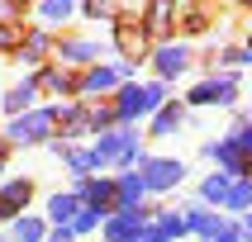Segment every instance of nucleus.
Here are the masks:
<instances>
[{"label": "nucleus", "instance_id": "f257e3e1", "mask_svg": "<svg viewBox=\"0 0 252 242\" xmlns=\"http://www.w3.org/2000/svg\"><path fill=\"white\" fill-rule=\"evenodd\" d=\"M167 85L162 81H148V85H133V81H124L119 85V95H114V124L119 128H133L138 119H148V114H157L162 105H167Z\"/></svg>", "mask_w": 252, "mask_h": 242}, {"label": "nucleus", "instance_id": "f03ea898", "mask_svg": "<svg viewBox=\"0 0 252 242\" xmlns=\"http://www.w3.org/2000/svg\"><path fill=\"white\" fill-rule=\"evenodd\" d=\"M138 128H110V133H100L95 147H91V161H95V171H128V166H138Z\"/></svg>", "mask_w": 252, "mask_h": 242}, {"label": "nucleus", "instance_id": "7ed1b4c3", "mask_svg": "<svg viewBox=\"0 0 252 242\" xmlns=\"http://www.w3.org/2000/svg\"><path fill=\"white\" fill-rule=\"evenodd\" d=\"M53 128H57L53 109H38V105H33L29 114L10 119V128H5V142H14V147H48V142H53Z\"/></svg>", "mask_w": 252, "mask_h": 242}, {"label": "nucleus", "instance_id": "20e7f679", "mask_svg": "<svg viewBox=\"0 0 252 242\" xmlns=\"http://www.w3.org/2000/svg\"><path fill=\"white\" fill-rule=\"evenodd\" d=\"M133 176L143 181V190H148V195H167V190H176V185H181L186 166L176 161V157H148V152H143Z\"/></svg>", "mask_w": 252, "mask_h": 242}, {"label": "nucleus", "instance_id": "39448f33", "mask_svg": "<svg viewBox=\"0 0 252 242\" xmlns=\"http://www.w3.org/2000/svg\"><path fill=\"white\" fill-rule=\"evenodd\" d=\"M181 105L186 109H190V105H195V109L200 105H224L228 109V105H238V76H233V71H214V76H205L200 85H190V95H186Z\"/></svg>", "mask_w": 252, "mask_h": 242}, {"label": "nucleus", "instance_id": "423d86ee", "mask_svg": "<svg viewBox=\"0 0 252 242\" xmlns=\"http://www.w3.org/2000/svg\"><path fill=\"white\" fill-rule=\"evenodd\" d=\"M148 62H153L157 81H162V85H171L176 76H186V71H190V48L167 38V43H157V48H148Z\"/></svg>", "mask_w": 252, "mask_h": 242}, {"label": "nucleus", "instance_id": "0eeeda50", "mask_svg": "<svg viewBox=\"0 0 252 242\" xmlns=\"http://www.w3.org/2000/svg\"><path fill=\"white\" fill-rule=\"evenodd\" d=\"M148 33H143V24L138 19H128V10H119L114 14V48H119V57H124V62H133V67H138L143 57H148Z\"/></svg>", "mask_w": 252, "mask_h": 242}, {"label": "nucleus", "instance_id": "6e6552de", "mask_svg": "<svg viewBox=\"0 0 252 242\" xmlns=\"http://www.w3.org/2000/svg\"><path fill=\"white\" fill-rule=\"evenodd\" d=\"M200 152L210 157L214 166L224 171L228 181H248V152H243L238 142H228V138H214V142H205Z\"/></svg>", "mask_w": 252, "mask_h": 242}, {"label": "nucleus", "instance_id": "1a4fd4ad", "mask_svg": "<svg viewBox=\"0 0 252 242\" xmlns=\"http://www.w3.org/2000/svg\"><path fill=\"white\" fill-rule=\"evenodd\" d=\"M228 223H233V218H224V214L205 209V204H186V209H181V228H186V233H195L200 242L219 238V233H224Z\"/></svg>", "mask_w": 252, "mask_h": 242}, {"label": "nucleus", "instance_id": "9d476101", "mask_svg": "<svg viewBox=\"0 0 252 242\" xmlns=\"http://www.w3.org/2000/svg\"><path fill=\"white\" fill-rule=\"evenodd\" d=\"M148 214L153 209H133V214H105V223H100V238L105 242H138L143 223H148Z\"/></svg>", "mask_w": 252, "mask_h": 242}, {"label": "nucleus", "instance_id": "9b49d317", "mask_svg": "<svg viewBox=\"0 0 252 242\" xmlns=\"http://www.w3.org/2000/svg\"><path fill=\"white\" fill-rule=\"evenodd\" d=\"M53 62L62 71L67 67H95L100 62V43H91V38H62V43H53Z\"/></svg>", "mask_w": 252, "mask_h": 242}, {"label": "nucleus", "instance_id": "f8f14e48", "mask_svg": "<svg viewBox=\"0 0 252 242\" xmlns=\"http://www.w3.org/2000/svg\"><path fill=\"white\" fill-rule=\"evenodd\" d=\"M76 204L81 209H95V214H110L114 209V181L110 176H86V181H76Z\"/></svg>", "mask_w": 252, "mask_h": 242}, {"label": "nucleus", "instance_id": "ddd939ff", "mask_svg": "<svg viewBox=\"0 0 252 242\" xmlns=\"http://www.w3.org/2000/svg\"><path fill=\"white\" fill-rule=\"evenodd\" d=\"M105 90H119L114 62H95V67H86L81 76H76V100H95V95H105Z\"/></svg>", "mask_w": 252, "mask_h": 242}, {"label": "nucleus", "instance_id": "4468645a", "mask_svg": "<svg viewBox=\"0 0 252 242\" xmlns=\"http://www.w3.org/2000/svg\"><path fill=\"white\" fill-rule=\"evenodd\" d=\"M186 228H181V214L176 209H153L148 214V223H143L138 242H176Z\"/></svg>", "mask_w": 252, "mask_h": 242}, {"label": "nucleus", "instance_id": "2eb2a0df", "mask_svg": "<svg viewBox=\"0 0 252 242\" xmlns=\"http://www.w3.org/2000/svg\"><path fill=\"white\" fill-rule=\"evenodd\" d=\"M29 199H33V181H29V176L0 181V214H5V223H10L14 214H24V209H29Z\"/></svg>", "mask_w": 252, "mask_h": 242}, {"label": "nucleus", "instance_id": "dca6fc26", "mask_svg": "<svg viewBox=\"0 0 252 242\" xmlns=\"http://www.w3.org/2000/svg\"><path fill=\"white\" fill-rule=\"evenodd\" d=\"M110 181H114V209H119V214L143 209V195H148V190H143V181L133 176V171H119V176H110ZM114 209H110V214H114Z\"/></svg>", "mask_w": 252, "mask_h": 242}, {"label": "nucleus", "instance_id": "f3484780", "mask_svg": "<svg viewBox=\"0 0 252 242\" xmlns=\"http://www.w3.org/2000/svg\"><path fill=\"white\" fill-rule=\"evenodd\" d=\"M48 147H53L57 157H62V166L71 171V176H76V181H86V176H95V161H91V147H71V142H48Z\"/></svg>", "mask_w": 252, "mask_h": 242}, {"label": "nucleus", "instance_id": "a211bd4d", "mask_svg": "<svg viewBox=\"0 0 252 242\" xmlns=\"http://www.w3.org/2000/svg\"><path fill=\"white\" fill-rule=\"evenodd\" d=\"M181 124H186V105H181V100H167V105L153 114V124H148V138H171Z\"/></svg>", "mask_w": 252, "mask_h": 242}, {"label": "nucleus", "instance_id": "6ab92c4d", "mask_svg": "<svg viewBox=\"0 0 252 242\" xmlns=\"http://www.w3.org/2000/svg\"><path fill=\"white\" fill-rule=\"evenodd\" d=\"M33 85H38V90H48V95H76V76H71V71H62L57 62L33 71Z\"/></svg>", "mask_w": 252, "mask_h": 242}, {"label": "nucleus", "instance_id": "aec40b11", "mask_svg": "<svg viewBox=\"0 0 252 242\" xmlns=\"http://www.w3.org/2000/svg\"><path fill=\"white\" fill-rule=\"evenodd\" d=\"M14 53L24 57V62H33V67H38V62H48V57H53V33H43V28H24V38H19V48H14Z\"/></svg>", "mask_w": 252, "mask_h": 242}, {"label": "nucleus", "instance_id": "412c9836", "mask_svg": "<svg viewBox=\"0 0 252 242\" xmlns=\"http://www.w3.org/2000/svg\"><path fill=\"white\" fill-rule=\"evenodd\" d=\"M33 100H38V85H33V76H29V81H19V85H10V90H5V114H10V119H19V114L33 109Z\"/></svg>", "mask_w": 252, "mask_h": 242}, {"label": "nucleus", "instance_id": "4be33fe9", "mask_svg": "<svg viewBox=\"0 0 252 242\" xmlns=\"http://www.w3.org/2000/svg\"><path fill=\"white\" fill-rule=\"evenodd\" d=\"M228 190H233V181H228L224 171H210V176H205V181H200V204H205V209H224V199H228Z\"/></svg>", "mask_w": 252, "mask_h": 242}, {"label": "nucleus", "instance_id": "5701e85b", "mask_svg": "<svg viewBox=\"0 0 252 242\" xmlns=\"http://www.w3.org/2000/svg\"><path fill=\"white\" fill-rule=\"evenodd\" d=\"M33 14H38L43 33H48L53 24H67L71 14H76V5H71V0H38V5H33Z\"/></svg>", "mask_w": 252, "mask_h": 242}, {"label": "nucleus", "instance_id": "b1692460", "mask_svg": "<svg viewBox=\"0 0 252 242\" xmlns=\"http://www.w3.org/2000/svg\"><path fill=\"white\" fill-rule=\"evenodd\" d=\"M43 233H48V223L33 218V214H14L10 218V238L14 242H43Z\"/></svg>", "mask_w": 252, "mask_h": 242}, {"label": "nucleus", "instance_id": "393cba45", "mask_svg": "<svg viewBox=\"0 0 252 242\" xmlns=\"http://www.w3.org/2000/svg\"><path fill=\"white\" fill-rule=\"evenodd\" d=\"M76 209H81V204H76V195H71V190H67V195H53V199H48V218H43V223H53V228H67Z\"/></svg>", "mask_w": 252, "mask_h": 242}, {"label": "nucleus", "instance_id": "a878e982", "mask_svg": "<svg viewBox=\"0 0 252 242\" xmlns=\"http://www.w3.org/2000/svg\"><path fill=\"white\" fill-rule=\"evenodd\" d=\"M138 14H148V19H143V33H148V38H162V33H167L171 28V5H143Z\"/></svg>", "mask_w": 252, "mask_h": 242}, {"label": "nucleus", "instance_id": "bb28decb", "mask_svg": "<svg viewBox=\"0 0 252 242\" xmlns=\"http://www.w3.org/2000/svg\"><path fill=\"white\" fill-rule=\"evenodd\" d=\"M100 223H105V214L76 209V214H71V223H67V233H71V238H91V233H100Z\"/></svg>", "mask_w": 252, "mask_h": 242}, {"label": "nucleus", "instance_id": "cd10ccee", "mask_svg": "<svg viewBox=\"0 0 252 242\" xmlns=\"http://www.w3.org/2000/svg\"><path fill=\"white\" fill-rule=\"evenodd\" d=\"M248 204H252V181H233L224 209H228V214H248Z\"/></svg>", "mask_w": 252, "mask_h": 242}, {"label": "nucleus", "instance_id": "c85d7f7f", "mask_svg": "<svg viewBox=\"0 0 252 242\" xmlns=\"http://www.w3.org/2000/svg\"><path fill=\"white\" fill-rule=\"evenodd\" d=\"M171 14H181V28H186V33H200V28L210 24V19H205V5H181V10L171 5Z\"/></svg>", "mask_w": 252, "mask_h": 242}, {"label": "nucleus", "instance_id": "c756f323", "mask_svg": "<svg viewBox=\"0 0 252 242\" xmlns=\"http://www.w3.org/2000/svg\"><path fill=\"white\" fill-rule=\"evenodd\" d=\"M19 38H24L19 19H0V53H14V48H19Z\"/></svg>", "mask_w": 252, "mask_h": 242}, {"label": "nucleus", "instance_id": "7c9ffc66", "mask_svg": "<svg viewBox=\"0 0 252 242\" xmlns=\"http://www.w3.org/2000/svg\"><path fill=\"white\" fill-rule=\"evenodd\" d=\"M76 14H86V19H110V24H114L119 5H100V0H91V5H76Z\"/></svg>", "mask_w": 252, "mask_h": 242}, {"label": "nucleus", "instance_id": "2f4dec72", "mask_svg": "<svg viewBox=\"0 0 252 242\" xmlns=\"http://www.w3.org/2000/svg\"><path fill=\"white\" fill-rule=\"evenodd\" d=\"M228 142H238L243 152H252V128H248V119H243V114H238V124L228 128Z\"/></svg>", "mask_w": 252, "mask_h": 242}, {"label": "nucleus", "instance_id": "473e14b6", "mask_svg": "<svg viewBox=\"0 0 252 242\" xmlns=\"http://www.w3.org/2000/svg\"><path fill=\"white\" fill-rule=\"evenodd\" d=\"M219 62H224V67H243V62H252V57H248V48H243V43H233V48H224V53H219Z\"/></svg>", "mask_w": 252, "mask_h": 242}, {"label": "nucleus", "instance_id": "72a5a7b5", "mask_svg": "<svg viewBox=\"0 0 252 242\" xmlns=\"http://www.w3.org/2000/svg\"><path fill=\"white\" fill-rule=\"evenodd\" d=\"M210 242H248V238L238 233V218H233V223H228L224 233H219V238H210Z\"/></svg>", "mask_w": 252, "mask_h": 242}, {"label": "nucleus", "instance_id": "f704fd0d", "mask_svg": "<svg viewBox=\"0 0 252 242\" xmlns=\"http://www.w3.org/2000/svg\"><path fill=\"white\" fill-rule=\"evenodd\" d=\"M43 242H76V238H71L67 228H48V233H43Z\"/></svg>", "mask_w": 252, "mask_h": 242}, {"label": "nucleus", "instance_id": "c9c22d12", "mask_svg": "<svg viewBox=\"0 0 252 242\" xmlns=\"http://www.w3.org/2000/svg\"><path fill=\"white\" fill-rule=\"evenodd\" d=\"M5 152H10V142H5V138H0V161H5Z\"/></svg>", "mask_w": 252, "mask_h": 242}, {"label": "nucleus", "instance_id": "e433bc0d", "mask_svg": "<svg viewBox=\"0 0 252 242\" xmlns=\"http://www.w3.org/2000/svg\"><path fill=\"white\" fill-rule=\"evenodd\" d=\"M0 181H5V161H0Z\"/></svg>", "mask_w": 252, "mask_h": 242}, {"label": "nucleus", "instance_id": "4c0bfd02", "mask_svg": "<svg viewBox=\"0 0 252 242\" xmlns=\"http://www.w3.org/2000/svg\"><path fill=\"white\" fill-rule=\"evenodd\" d=\"M0 223H5V214H0Z\"/></svg>", "mask_w": 252, "mask_h": 242}]
</instances>
